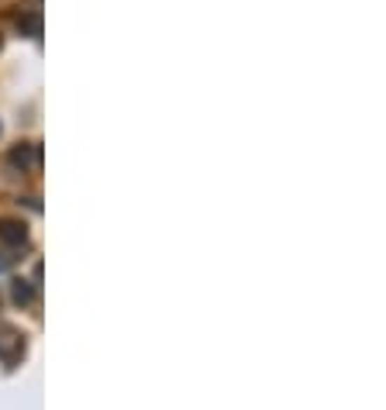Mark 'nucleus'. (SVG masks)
<instances>
[{
    "label": "nucleus",
    "mask_w": 386,
    "mask_h": 410,
    "mask_svg": "<svg viewBox=\"0 0 386 410\" xmlns=\"http://www.w3.org/2000/svg\"><path fill=\"white\" fill-rule=\"evenodd\" d=\"M25 359V334L11 324L0 328V362L4 366H18Z\"/></svg>",
    "instance_id": "f257e3e1"
},
{
    "label": "nucleus",
    "mask_w": 386,
    "mask_h": 410,
    "mask_svg": "<svg viewBox=\"0 0 386 410\" xmlns=\"http://www.w3.org/2000/svg\"><path fill=\"white\" fill-rule=\"evenodd\" d=\"M7 163L14 169H21V172H35L42 165V145L39 142H21V145H14L7 152Z\"/></svg>",
    "instance_id": "f03ea898"
},
{
    "label": "nucleus",
    "mask_w": 386,
    "mask_h": 410,
    "mask_svg": "<svg viewBox=\"0 0 386 410\" xmlns=\"http://www.w3.org/2000/svg\"><path fill=\"white\" fill-rule=\"evenodd\" d=\"M0 242L11 245V248H21L28 242V224L18 221V217H4V221H0Z\"/></svg>",
    "instance_id": "7ed1b4c3"
},
{
    "label": "nucleus",
    "mask_w": 386,
    "mask_h": 410,
    "mask_svg": "<svg viewBox=\"0 0 386 410\" xmlns=\"http://www.w3.org/2000/svg\"><path fill=\"white\" fill-rule=\"evenodd\" d=\"M18 32L28 35V39H39V35H42V14H39V11L21 14V18H18Z\"/></svg>",
    "instance_id": "20e7f679"
},
{
    "label": "nucleus",
    "mask_w": 386,
    "mask_h": 410,
    "mask_svg": "<svg viewBox=\"0 0 386 410\" xmlns=\"http://www.w3.org/2000/svg\"><path fill=\"white\" fill-rule=\"evenodd\" d=\"M11 296H14V303H18V307H28V303L35 300V287H32L28 280H14V287H11Z\"/></svg>",
    "instance_id": "39448f33"
},
{
    "label": "nucleus",
    "mask_w": 386,
    "mask_h": 410,
    "mask_svg": "<svg viewBox=\"0 0 386 410\" xmlns=\"http://www.w3.org/2000/svg\"><path fill=\"white\" fill-rule=\"evenodd\" d=\"M11 266H14V259H11V255H4V252H0V273H7V269H11Z\"/></svg>",
    "instance_id": "423d86ee"
},
{
    "label": "nucleus",
    "mask_w": 386,
    "mask_h": 410,
    "mask_svg": "<svg viewBox=\"0 0 386 410\" xmlns=\"http://www.w3.org/2000/svg\"><path fill=\"white\" fill-rule=\"evenodd\" d=\"M0 48H4V35H0Z\"/></svg>",
    "instance_id": "0eeeda50"
}]
</instances>
